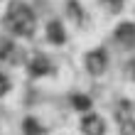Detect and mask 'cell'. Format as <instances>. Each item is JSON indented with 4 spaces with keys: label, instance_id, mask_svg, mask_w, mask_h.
<instances>
[{
    "label": "cell",
    "instance_id": "cell-1",
    "mask_svg": "<svg viewBox=\"0 0 135 135\" xmlns=\"http://www.w3.org/2000/svg\"><path fill=\"white\" fill-rule=\"evenodd\" d=\"M5 25L12 35L17 37H32L35 30H37V17H35V10L30 7L27 3H15L7 7V15H5Z\"/></svg>",
    "mask_w": 135,
    "mask_h": 135
},
{
    "label": "cell",
    "instance_id": "cell-2",
    "mask_svg": "<svg viewBox=\"0 0 135 135\" xmlns=\"http://www.w3.org/2000/svg\"><path fill=\"white\" fill-rule=\"evenodd\" d=\"M86 69H89V74L93 76H103L108 69V54L106 49H91L86 54Z\"/></svg>",
    "mask_w": 135,
    "mask_h": 135
},
{
    "label": "cell",
    "instance_id": "cell-3",
    "mask_svg": "<svg viewBox=\"0 0 135 135\" xmlns=\"http://www.w3.org/2000/svg\"><path fill=\"white\" fill-rule=\"evenodd\" d=\"M81 133L84 135H106V120L93 113V110H89L84 118H81Z\"/></svg>",
    "mask_w": 135,
    "mask_h": 135
},
{
    "label": "cell",
    "instance_id": "cell-4",
    "mask_svg": "<svg viewBox=\"0 0 135 135\" xmlns=\"http://www.w3.org/2000/svg\"><path fill=\"white\" fill-rule=\"evenodd\" d=\"M115 42L123 47H133L135 44V25L133 22H120L115 27Z\"/></svg>",
    "mask_w": 135,
    "mask_h": 135
},
{
    "label": "cell",
    "instance_id": "cell-5",
    "mask_svg": "<svg viewBox=\"0 0 135 135\" xmlns=\"http://www.w3.org/2000/svg\"><path fill=\"white\" fill-rule=\"evenodd\" d=\"M0 59L7 61V64H17V61L22 59V52L10 42V39H0Z\"/></svg>",
    "mask_w": 135,
    "mask_h": 135
},
{
    "label": "cell",
    "instance_id": "cell-6",
    "mask_svg": "<svg viewBox=\"0 0 135 135\" xmlns=\"http://www.w3.org/2000/svg\"><path fill=\"white\" fill-rule=\"evenodd\" d=\"M47 39H49L52 44H64L66 42V30L61 25L59 20H52L49 25H47Z\"/></svg>",
    "mask_w": 135,
    "mask_h": 135
},
{
    "label": "cell",
    "instance_id": "cell-7",
    "mask_svg": "<svg viewBox=\"0 0 135 135\" xmlns=\"http://www.w3.org/2000/svg\"><path fill=\"white\" fill-rule=\"evenodd\" d=\"M52 71V61L49 57H44V54H37V57L30 61V74L32 76H47Z\"/></svg>",
    "mask_w": 135,
    "mask_h": 135
},
{
    "label": "cell",
    "instance_id": "cell-8",
    "mask_svg": "<svg viewBox=\"0 0 135 135\" xmlns=\"http://www.w3.org/2000/svg\"><path fill=\"white\" fill-rule=\"evenodd\" d=\"M118 120H120V128L125 135H135V118H130L128 110H120L118 113Z\"/></svg>",
    "mask_w": 135,
    "mask_h": 135
},
{
    "label": "cell",
    "instance_id": "cell-9",
    "mask_svg": "<svg viewBox=\"0 0 135 135\" xmlns=\"http://www.w3.org/2000/svg\"><path fill=\"white\" fill-rule=\"evenodd\" d=\"M71 103H74V108L81 110V113H89V110H91V101L86 98L84 93H76V96L71 98Z\"/></svg>",
    "mask_w": 135,
    "mask_h": 135
},
{
    "label": "cell",
    "instance_id": "cell-10",
    "mask_svg": "<svg viewBox=\"0 0 135 135\" xmlns=\"http://www.w3.org/2000/svg\"><path fill=\"white\" fill-rule=\"evenodd\" d=\"M25 135H42V125L35 118H27L25 120Z\"/></svg>",
    "mask_w": 135,
    "mask_h": 135
},
{
    "label": "cell",
    "instance_id": "cell-11",
    "mask_svg": "<svg viewBox=\"0 0 135 135\" xmlns=\"http://www.w3.org/2000/svg\"><path fill=\"white\" fill-rule=\"evenodd\" d=\"M7 91H10V79H7L3 71H0V96H5Z\"/></svg>",
    "mask_w": 135,
    "mask_h": 135
},
{
    "label": "cell",
    "instance_id": "cell-12",
    "mask_svg": "<svg viewBox=\"0 0 135 135\" xmlns=\"http://www.w3.org/2000/svg\"><path fill=\"white\" fill-rule=\"evenodd\" d=\"M103 3H106L108 5V10H120V7H123V0H103Z\"/></svg>",
    "mask_w": 135,
    "mask_h": 135
},
{
    "label": "cell",
    "instance_id": "cell-13",
    "mask_svg": "<svg viewBox=\"0 0 135 135\" xmlns=\"http://www.w3.org/2000/svg\"><path fill=\"white\" fill-rule=\"evenodd\" d=\"M133 79H135V66H133Z\"/></svg>",
    "mask_w": 135,
    "mask_h": 135
}]
</instances>
